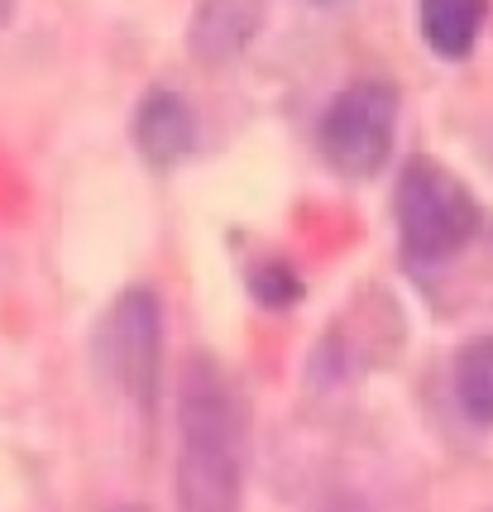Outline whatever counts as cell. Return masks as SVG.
<instances>
[{
  "label": "cell",
  "mask_w": 493,
  "mask_h": 512,
  "mask_svg": "<svg viewBox=\"0 0 493 512\" xmlns=\"http://www.w3.org/2000/svg\"><path fill=\"white\" fill-rule=\"evenodd\" d=\"M197 111L178 87H149L135 106V149L154 168H178L197 154Z\"/></svg>",
  "instance_id": "5"
},
{
  "label": "cell",
  "mask_w": 493,
  "mask_h": 512,
  "mask_svg": "<svg viewBox=\"0 0 493 512\" xmlns=\"http://www.w3.org/2000/svg\"><path fill=\"white\" fill-rule=\"evenodd\" d=\"M398 111H403V91L388 77H359L340 87L316 120V149L326 168H336L340 178H374L393 154Z\"/></svg>",
  "instance_id": "3"
},
{
  "label": "cell",
  "mask_w": 493,
  "mask_h": 512,
  "mask_svg": "<svg viewBox=\"0 0 493 512\" xmlns=\"http://www.w3.org/2000/svg\"><path fill=\"white\" fill-rule=\"evenodd\" d=\"M455 402L474 426H493V335H479L455 355Z\"/></svg>",
  "instance_id": "8"
},
{
  "label": "cell",
  "mask_w": 493,
  "mask_h": 512,
  "mask_svg": "<svg viewBox=\"0 0 493 512\" xmlns=\"http://www.w3.org/2000/svg\"><path fill=\"white\" fill-rule=\"evenodd\" d=\"M269 20V0H197L187 20V53L206 67L235 63Z\"/></svg>",
  "instance_id": "6"
},
{
  "label": "cell",
  "mask_w": 493,
  "mask_h": 512,
  "mask_svg": "<svg viewBox=\"0 0 493 512\" xmlns=\"http://www.w3.org/2000/svg\"><path fill=\"white\" fill-rule=\"evenodd\" d=\"M115 512H139V508H115Z\"/></svg>",
  "instance_id": "12"
},
{
  "label": "cell",
  "mask_w": 493,
  "mask_h": 512,
  "mask_svg": "<svg viewBox=\"0 0 493 512\" xmlns=\"http://www.w3.org/2000/svg\"><path fill=\"white\" fill-rule=\"evenodd\" d=\"M96 359L130 402L149 407L163 364V307L149 288H125L96 331Z\"/></svg>",
  "instance_id": "4"
},
{
  "label": "cell",
  "mask_w": 493,
  "mask_h": 512,
  "mask_svg": "<svg viewBox=\"0 0 493 512\" xmlns=\"http://www.w3.org/2000/svg\"><path fill=\"white\" fill-rule=\"evenodd\" d=\"M15 5H20V0H0V29L15 20Z\"/></svg>",
  "instance_id": "10"
},
{
  "label": "cell",
  "mask_w": 493,
  "mask_h": 512,
  "mask_svg": "<svg viewBox=\"0 0 493 512\" xmlns=\"http://www.w3.org/2000/svg\"><path fill=\"white\" fill-rule=\"evenodd\" d=\"M393 221H398V254L403 264L426 278L450 264L460 249L479 235V201L465 182L436 158H412L398 173L393 192Z\"/></svg>",
  "instance_id": "2"
},
{
  "label": "cell",
  "mask_w": 493,
  "mask_h": 512,
  "mask_svg": "<svg viewBox=\"0 0 493 512\" xmlns=\"http://www.w3.org/2000/svg\"><path fill=\"white\" fill-rule=\"evenodd\" d=\"M245 402L211 355L182 364L178 388V512H240Z\"/></svg>",
  "instance_id": "1"
},
{
  "label": "cell",
  "mask_w": 493,
  "mask_h": 512,
  "mask_svg": "<svg viewBox=\"0 0 493 512\" xmlns=\"http://www.w3.org/2000/svg\"><path fill=\"white\" fill-rule=\"evenodd\" d=\"M307 5H340V0H307Z\"/></svg>",
  "instance_id": "11"
},
{
  "label": "cell",
  "mask_w": 493,
  "mask_h": 512,
  "mask_svg": "<svg viewBox=\"0 0 493 512\" xmlns=\"http://www.w3.org/2000/svg\"><path fill=\"white\" fill-rule=\"evenodd\" d=\"M249 288H254V297H259L264 307L283 312V307H292V302L302 297V278L292 273V264L269 259V264H259L254 273H249Z\"/></svg>",
  "instance_id": "9"
},
{
  "label": "cell",
  "mask_w": 493,
  "mask_h": 512,
  "mask_svg": "<svg viewBox=\"0 0 493 512\" xmlns=\"http://www.w3.org/2000/svg\"><path fill=\"white\" fill-rule=\"evenodd\" d=\"M489 20V0H417V29L436 58H470Z\"/></svg>",
  "instance_id": "7"
}]
</instances>
